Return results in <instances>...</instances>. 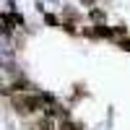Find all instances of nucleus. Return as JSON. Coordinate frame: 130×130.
Listing matches in <instances>:
<instances>
[{"mask_svg": "<svg viewBox=\"0 0 130 130\" xmlns=\"http://www.w3.org/2000/svg\"><path fill=\"white\" fill-rule=\"evenodd\" d=\"M44 21H47V24H50V26H57V18H55V16H50V13L44 16Z\"/></svg>", "mask_w": 130, "mask_h": 130, "instance_id": "nucleus-4", "label": "nucleus"}, {"mask_svg": "<svg viewBox=\"0 0 130 130\" xmlns=\"http://www.w3.org/2000/svg\"><path fill=\"white\" fill-rule=\"evenodd\" d=\"M39 127H42V130H50L52 122H50V120H39Z\"/></svg>", "mask_w": 130, "mask_h": 130, "instance_id": "nucleus-5", "label": "nucleus"}, {"mask_svg": "<svg viewBox=\"0 0 130 130\" xmlns=\"http://www.w3.org/2000/svg\"><path fill=\"white\" fill-rule=\"evenodd\" d=\"M13 107L18 112H37V109H42V99H37V96H16Z\"/></svg>", "mask_w": 130, "mask_h": 130, "instance_id": "nucleus-1", "label": "nucleus"}, {"mask_svg": "<svg viewBox=\"0 0 130 130\" xmlns=\"http://www.w3.org/2000/svg\"><path fill=\"white\" fill-rule=\"evenodd\" d=\"M122 47H125V50H130V42H125V44H122Z\"/></svg>", "mask_w": 130, "mask_h": 130, "instance_id": "nucleus-7", "label": "nucleus"}, {"mask_svg": "<svg viewBox=\"0 0 130 130\" xmlns=\"http://www.w3.org/2000/svg\"><path fill=\"white\" fill-rule=\"evenodd\" d=\"M60 130H78V125H73L70 120H62L60 122Z\"/></svg>", "mask_w": 130, "mask_h": 130, "instance_id": "nucleus-2", "label": "nucleus"}, {"mask_svg": "<svg viewBox=\"0 0 130 130\" xmlns=\"http://www.w3.org/2000/svg\"><path fill=\"white\" fill-rule=\"evenodd\" d=\"M94 34H99V37H109V34H112V31H109V29H107V26H96V31H94Z\"/></svg>", "mask_w": 130, "mask_h": 130, "instance_id": "nucleus-3", "label": "nucleus"}, {"mask_svg": "<svg viewBox=\"0 0 130 130\" xmlns=\"http://www.w3.org/2000/svg\"><path fill=\"white\" fill-rule=\"evenodd\" d=\"M91 18H94V21H96V18L102 21V18H104V13H102V10H91Z\"/></svg>", "mask_w": 130, "mask_h": 130, "instance_id": "nucleus-6", "label": "nucleus"}]
</instances>
